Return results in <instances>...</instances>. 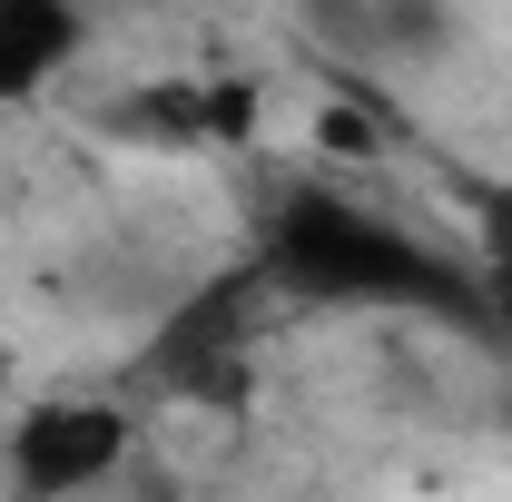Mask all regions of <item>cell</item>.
I'll return each mask as SVG.
<instances>
[{"instance_id":"obj_1","label":"cell","mask_w":512,"mask_h":502,"mask_svg":"<svg viewBox=\"0 0 512 502\" xmlns=\"http://www.w3.org/2000/svg\"><path fill=\"white\" fill-rule=\"evenodd\" d=\"M256 276L286 306H335V315H434L453 335H493V306L473 286V266L424 247L414 227H394L384 207L345 188H286L256 217Z\"/></svg>"},{"instance_id":"obj_2","label":"cell","mask_w":512,"mask_h":502,"mask_svg":"<svg viewBox=\"0 0 512 502\" xmlns=\"http://www.w3.org/2000/svg\"><path fill=\"white\" fill-rule=\"evenodd\" d=\"M266 276L256 266H227V276H207L178 296V315L148 335V355H138V375L158 384V394H178V404H207V414H237L256 384V325H266Z\"/></svg>"},{"instance_id":"obj_3","label":"cell","mask_w":512,"mask_h":502,"mask_svg":"<svg viewBox=\"0 0 512 502\" xmlns=\"http://www.w3.org/2000/svg\"><path fill=\"white\" fill-rule=\"evenodd\" d=\"M128 404H99V394H50V404H30L10 443H0V473H10V493L20 502H79L99 493L109 473L128 463Z\"/></svg>"},{"instance_id":"obj_4","label":"cell","mask_w":512,"mask_h":502,"mask_svg":"<svg viewBox=\"0 0 512 502\" xmlns=\"http://www.w3.org/2000/svg\"><path fill=\"white\" fill-rule=\"evenodd\" d=\"M79 50H89L79 0H0V109H20L50 79H69Z\"/></svg>"},{"instance_id":"obj_5","label":"cell","mask_w":512,"mask_h":502,"mask_svg":"<svg viewBox=\"0 0 512 502\" xmlns=\"http://www.w3.org/2000/svg\"><path fill=\"white\" fill-rule=\"evenodd\" d=\"M316 20L365 60H434L453 40L444 0H316Z\"/></svg>"},{"instance_id":"obj_6","label":"cell","mask_w":512,"mask_h":502,"mask_svg":"<svg viewBox=\"0 0 512 502\" xmlns=\"http://www.w3.org/2000/svg\"><path fill=\"white\" fill-rule=\"evenodd\" d=\"M256 119L247 89H197V79H178V89H138L119 109L128 138H178V148H217V138H237V128Z\"/></svg>"},{"instance_id":"obj_7","label":"cell","mask_w":512,"mask_h":502,"mask_svg":"<svg viewBox=\"0 0 512 502\" xmlns=\"http://www.w3.org/2000/svg\"><path fill=\"white\" fill-rule=\"evenodd\" d=\"M473 197V286L493 306V335H512V178H463Z\"/></svg>"}]
</instances>
